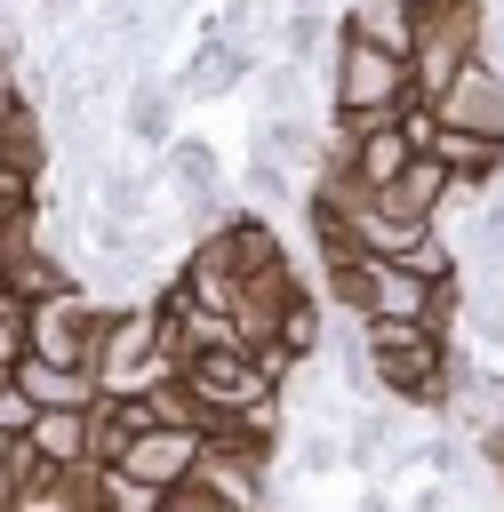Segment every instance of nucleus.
I'll return each instance as SVG.
<instances>
[{
  "label": "nucleus",
  "mask_w": 504,
  "mask_h": 512,
  "mask_svg": "<svg viewBox=\"0 0 504 512\" xmlns=\"http://www.w3.org/2000/svg\"><path fill=\"white\" fill-rule=\"evenodd\" d=\"M480 32H488V8L480 0H416V24H408V88L424 104H440V88L480 56Z\"/></svg>",
  "instance_id": "1"
},
{
  "label": "nucleus",
  "mask_w": 504,
  "mask_h": 512,
  "mask_svg": "<svg viewBox=\"0 0 504 512\" xmlns=\"http://www.w3.org/2000/svg\"><path fill=\"white\" fill-rule=\"evenodd\" d=\"M400 96H408V56L336 24V48H328V112H392Z\"/></svg>",
  "instance_id": "2"
},
{
  "label": "nucleus",
  "mask_w": 504,
  "mask_h": 512,
  "mask_svg": "<svg viewBox=\"0 0 504 512\" xmlns=\"http://www.w3.org/2000/svg\"><path fill=\"white\" fill-rule=\"evenodd\" d=\"M96 384L104 392H144L152 376H168V352H160V312L152 304H104V328H96Z\"/></svg>",
  "instance_id": "3"
},
{
  "label": "nucleus",
  "mask_w": 504,
  "mask_h": 512,
  "mask_svg": "<svg viewBox=\"0 0 504 512\" xmlns=\"http://www.w3.org/2000/svg\"><path fill=\"white\" fill-rule=\"evenodd\" d=\"M96 328H104V304L88 296V280H72V288L24 304V352H40V360L88 368V360H96Z\"/></svg>",
  "instance_id": "4"
},
{
  "label": "nucleus",
  "mask_w": 504,
  "mask_h": 512,
  "mask_svg": "<svg viewBox=\"0 0 504 512\" xmlns=\"http://www.w3.org/2000/svg\"><path fill=\"white\" fill-rule=\"evenodd\" d=\"M152 176H160V192H168L200 232L232 216V184H224V160H216V144H208V136H168V144H160V160H152Z\"/></svg>",
  "instance_id": "5"
},
{
  "label": "nucleus",
  "mask_w": 504,
  "mask_h": 512,
  "mask_svg": "<svg viewBox=\"0 0 504 512\" xmlns=\"http://www.w3.org/2000/svg\"><path fill=\"white\" fill-rule=\"evenodd\" d=\"M248 72H256V40L224 32V40H192V48H184V64H176L168 80H176V96H184V104H224Z\"/></svg>",
  "instance_id": "6"
},
{
  "label": "nucleus",
  "mask_w": 504,
  "mask_h": 512,
  "mask_svg": "<svg viewBox=\"0 0 504 512\" xmlns=\"http://www.w3.org/2000/svg\"><path fill=\"white\" fill-rule=\"evenodd\" d=\"M200 448H208L200 424H144V432H128V448H120L112 464H128V472L152 480V488H176V480L200 464Z\"/></svg>",
  "instance_id": "7"
},
{
  "label": "nucleus",
  "mask_w": 504,
  "mask_h": 512,
  "mask_svg": "<svg viewBox=\"0 0 504 512\" xmlns=\"http://www.w3.org/2000/svg\"><path fill=\"white\" fill-rule=\"evenodd\" d=\"M176 80L160 72V64H136L128 72V88H120V136L128 144H144V152H160L168 136H176Z\"/></svg>",
  "instance_id": "8"
},
{
  "label": "nucleus",
  "mask_w": 504,
  "mask_h": 512,
  "mask_svg": "<svg viewBox=\"0 0 504 512\" xmlns=\"http://www.w3.org/2000/svg\"><path fill=\"white\" fill-rule=\"evenodd\" d=\"M440 120H456V128H488V136H504V64L480 48L448 88H440V104H432Z\"/></svg>",
  "instance_id": "9"
},
{
  "label": "nucleus",
  "mask_w": 504,
  "mask_h": 512,
  "mask_svg": "<svg viewBox=\"0 0 504 512\" xmlns=\"http://www.w3.org/2000/svg\"><path fill=\"white\" fill-rule=\"evenodd\" d=\"M424 152H432L456 184H496V176H504V136H488V128H456V120H440Z\"/></svg>",
  "instance_id": "10"
},
{
  "label": "nucleus",
  "mask_w": 504,
  "mask_h": 512,
  "mask_svg": "<svg viewBox=\"0 0 504 512\" xmlns=\"http://www.w3.org/2000/svg\"><path fill=\"white\" fill-rule=\"evenodd\" d=\"M376 200H384V208H400V216L440 224V216H448V168H440L432 152H408V168H400L392 184H376Z\"/></svg>",
  "instance_id": "11"
},
{
  "label": "nucleus",
  "mask_w": 504,
  "mask_h": 512,
  "mask_svg": "<svg viewBox=\"0 0 504 512\" xmlns=\"http://www.w3.org/2000/svg\"><path fill=\"white\" fill-rule=\"evenodd\" d=\"M40 408H88L104 384H96V368H64V360H40V352H16V368H8Z\"/></svg>",
  "instance_id": "12"
},
{
  "label": "nucleus",
  "mask_w": 504,
  "mask_h": 512,
  "mask_svg": "<svg viewBox=\"0 0 504 512\" xmlns=\"http://www.w3.org/2000/svg\"><path fill=\"white\" fill-rule=\"evenodd\" d=\"M384 448H400V400H352V416H344V472H368Z\"/></svg>",
  "instance_id": "13"
},
{
  "label": "nucleus",
  "mask_w": 504,
  "mask_h": 512,
  "mask_svg": "<svg viewBox=\"0 0 504 512\" xmlns=\"http://www.w3.org/2000/svg\"><path fill=\"white\" fill-rule=\"evenodd\" d=\"M240 208H256V216H280L288 200H296V168L288 160H272L264 144H248V160H240Z\"/></svg>",
  "instance_id": "14"
},
{
  "label": "nucleus",
  "mask_w": 504,
  "mask_h": 512,
  "mask_svg": "<svg viewBox=\"0 0 504 512\" xmlns=\"http://www.w3.org/2000/svg\"><path fill=\"white\" fill-rule=\"evenodd\" d=\"M328 344V296H312L304 280L288 288V304H280V352L288 360H312Z\"/></svg>",
  "instance_id": "15"
},
{
  "label": "nucleus",
  "mask_w": 504,
  "mask_h": 512,
  "mask_svg": "<svg viewBox=\"0 0 504 512\" xmlns=\"http://www.w3.org/2000/svg\"><path fill=\"white\" fill-rule=\"evenodd\" d=\"M344 32H360V40H384V48H400L408 56V24H416V0H344V16H336Z\"/></svg>",
  "instance_id": "16"
},
{
  "label": "nucleus",
  "mask_w": 504,
  "mask_h": 512,
  "mask_svg": "<svg viewBox=\"0 0 504 512\" xmlns=\"http://www.w3.org/2000/svg\"><path fill=\"white\" fill-rule=\"evenodd\" d=\"M256 144H264L272 160H288L296 176H304V168H320V128H312L304 112H264V128H256Z\"/></svg>",
  "instance_id": "17"
},
{
  "label": "nucleus",
  "mask_w": 504,
  "mask_h": 512,
  "mask_svg": "<svg viewBox=\"0 0 504 512\" xmlns=\"http://www.w3.org/2000/svg\"><path fill=\"white\" fill-rule=\"evenodd\" d=\"M24 440H32L48 464H80V456H88V408H40Z\"/></svg>",
  "instance_id": "18"
},
{
  "label": "nucleus",
  "mask_w": 504,
  "mask_h": 512,
  "mask_svg": "<svg viewBox=\"0 0 504 512\" xmlns=\"http://www.w3.org/2000/svg\"><path fill=\"white\" fill-rule=\"evenodd\" d=\"M288 472H296V480H328V472H344V432H328V424L304 416V432L288 440Z\"/></svg>",
  "instance_id": "19"
},
{
  "label": "nucleus",
  "mask_w": 504,
  "mask_h": 512,
  "mask_svg": "<svg viewBox=\"0 0 504 512\" xmlns=\"http://www.w3.org/2000/svg\"><path fill=\"white\" fill-rule=\"evenodd\" d=\"M256 96H264V112H304V64L256 56Z\"/></svg>",
  "instance_id": "20"
},
{
  "label": "nucleus",
  "mask_w": 504,
  "mask_h": 512,
  "mask_svg": "<svg viewBox=\"0 0 504 512\" xmlns=\"http://www.w3.org/2000/svg\"><path fill=\"white\" fill-rule=\"evenodd\" d=\"M160 504H168V488L136 480L128 464H104V512H160Z\"/></svg>",
  "instance_id": "21"
},
{
  "label": "nucleus",
  "mask_w": 504,
  "mask_h": 512,
  "mask_svg": "<svg viewBox=\"0 0 504 512\" xmlns=\"http://www.w3.org/2000/svg\"><path fill=\"white\" fill-rule=\"evenodd\" d=\"M32 416H40V400H32V392L0 368V432H32Z\"/></svg>",
  "instance_id": "22"
},
{
  "label": "nucleus",
  "mask_w": 504,
  "mask_h": 512,
  "mask_svg": "<svg viewBox=\"0 0 504 512\" xmlns=\"http://www.w3.org/2000/svg\"><path fill=\"white\" fill-rule=\"evenodd\" d=\"M16 104H24V80H16V64H8V56H0V120H8V112H16Z\"/></svg>",
  "instance_id": "23"
},
{
  "label": "nucleus",
  "mask_w": 504,
  "mask_h": 512,
  "mask_svg": "<svg viewBox=\"0 0 504 512\" xmlns=\"http://www.w3.org/2000/svg\"><path fill=\"white\" fill-rule=\"evenodd\" d=\"M8 448H16V432H0V512L16 504V480H8Z\"/></svg>",
  "instance_id": "24"
},
{
  "label": "nucleus",
  "mask_w": 504,
  "mask_h": 512,
  "mask_svg": "<svg viewBox=\"0 0 504 512\" xmlns=\"http://www.w3.org/2000/svg\"><path fill=\"white\" fill-rule=\"evenodd\" d=\"M280 8H336V0H280Z\"/></svg>",
  "instance_id": "25"
}]
</instances>
